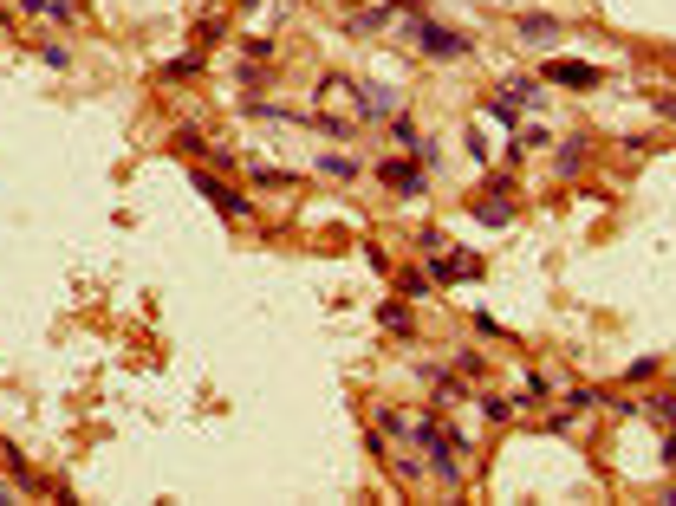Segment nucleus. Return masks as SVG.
I'll list each match as a JSON object with an SVG mask.
<instances>
[{
	"label": "nucleus",
	"mask_w": 676,
	"mask_h": 506,
	"mask_svg": "<svg viewBox=\"0 0 676 506\" xmlns=\"http://www.w3.org/2000/svg\"><path fill=\"white\" fill-rule=\"evenodd\" d=\"M410 39L429 52V59H443V65H449V59H469V52H475V39H469V33H449V26L423 20V13L410 20Z\"/></svg>",
	"instance_id": "1"
},
{
	"label": "nucleus",
	"mask_w": 676,
	"mask_h": 506,
	"mask_svg": "<svg viewBox=\"0 0 676 506\" xmlns=\"http://www.w3.org/2000/svg\"><path fill=\"white\" fill-rule=\"evenodd\" d=\"M423 266H429V279H436V286H449V279H481V260H475V253H449V247L429 253Z\"/></svg>",
	"instance_id": "2"
},
{
	"label": "nucleus",
	"mask_w": 676,
	"mask_h": 506,
	"mask_svg": "<svg viewBox=\"0 0 676 506\" xmlns=\"http://www.w3.org/2000/svg\"><path fill=\"white\" fill-rule=\"evenodd\" d=\"M377 176H384V188H397V195H423V162H410V156H384Z\"/></svg>",
	"instance_id": "3"
},
{
	"label": "nucleus",
	"mask_w": 676,
	"mask_h": 506,
	"mask_svg": "<svg viewBox=\"0 0 676 506\" xmlns=\"http://www.w3.org/2000/svg\"><path fill=\"white\" fill-rule=\"evenodd\" d=\"M189 182H196V188H202V195H208V202L222 208V214H254V202H248V195H234V188H222V182L208 176V169H189Z\"/></svg>",
	"instance_id": "4"
},
{
	"label": "nucleus",
	"mask_w": 676,
	"mask_h": 506,
	"mask_svg": "<svg viewBox=\"0 0 676 506\" xmlns=\"http://www.w3.org/2000/svg\"><path fill=\"white\" fill-rule=\"evenodd\" d=\"M540 78L566 84V92H592V84H599L605 72H599V65H566V59H547V65H540Z\"/></svg>",
	"instance_id": "5"
},
{
	"label": "nucleus",
	"mask_w": 676,
	"mask_h": 506,
	"mask_svg": "<svg viewBox=\"0 0 676 506\" xmlns=\"http://www.w3.org/2000/svg\"><path fill=\"white\" fill-rule=\"evenodd\" d=\"M475 221H481V228H507V221H514L507 182H501V188H488V195H475Z\"/></svg>",
	"instance_id": "6"
},
{
	"label": "nucleus",
	"mask_w": 676,
	"mask_h": 506,
	"mask_svg": "<svg viewBox=\"0 0 676 506\" xmlns=\"http://www.w3.org/2000/svg\"><path fill=\"white\" fill-rule=\"evenodd\" d=\"M358 104H364L358 118H371V124L377 118H397V92H384V84H358Z\"/></svg>",
	"instance_id": "7"
},
{
	"label": "nucleus",
	"mask_w": 676,
	"mask_h": 506,
	"mask_svg": "<svg viewBox=\"0 0 676 506\" xmlns=\"http://www.w3.org/2000/svg\"><path fill=\"white\" fill-rule=\"evenodd\" d=\"M423 455H429V467H436V481H443V487L462 481V474H455V448H449L443 435H429V441H423Z\"/></svg>",
	"instance_id": "8"
},
{
	"label": "nucleus",
	"mask_w": 676,
	"mask_h": 506,
	"mask_svg": "<svg viewBox=\"0 0 676 506\" xmlns=\"http://www.w3.org/2000/svg\"><path fill=\"white\" fill-rule=\"evenodd\" d=\"M521 39L527 46H553L559 39V20L553 13H521Z\"/></svg>",
	"instance_id": "9"
},
{
	"label": "nucleus",
	"mask_w": 676,
	"mask_h": 506,
	"mask_svg": "<svg viewBox=\"0 0 676 506\" xmlns=\"http://www.w3.org/2000/svg\"><path fill=\"white\" fill-rule=\"evenodd\" d=\"M377 318H384L391 337H410L417 331V318H410V305H403V299H384V305H377Z\"/></svg>",
	"instance_id": "10"
},
{
	"label": "nucleus",
	"mask_w": 676,
	"mask_h": 506,
	"mask_svg": "<svg viewBox=\"0 0 676 506\" xmlns=\"http://www.w3.org/2000/svg\"><path fill=\"white\" fill-rule=\"evenodd\" d=\"M319 176H332V182H351V176H358V156H345V150L319 156Z\"/></svg>",
	"instance_id": "11"
},
{
	"label": "nucleus",
	"mask_w": 676,
	"mask_h": 506,
	"mask_svg": "<svg viewBox=\"0 0 676 506\" xmlns=\"http://www.w3.org/2000/svg\"><path fill=\"white\" fill-rule=\"evenodd\" d=\"M585 150H592L585 136H573V144L559 150V162H553V169H559V176H579V169H585Z\"/></svg>",
	"instance_id": "12"
},
{
	"label": "nucleus",
	"mask_w": 676,
	"mask_h": 506,
	"mask_svg": "<svg viewBox=\"0 0 676 506\" xmlns=\"http://www.w3.org/2000/svg\"><path fill=\"white\" fill-rule=\"evenodd\" d=\"M488 118H495L501 130H514V124H521V110H514V98H501V92H495V98H488Z\"/></svg>",
	"instance_id": "13"
},
{
	"label": "nucleus",
	"mask_w": 676,
	"mask_h": 506,
	"mask_svg": "<svg viewBox=\"0 0 676 506\" xmlns=\"http://www.w3.org/2000/svg\"><path fill=\"white\" fill-rule=\"evenodd\" d=\"M436 279H429V266H417V273H403V299H423Z\"/></svg>",
	"instance_id": "14"
},
{
	"label": "nucleus",
	"mask_w": 676,
	"mask_h": 506,
	"mask_svg": "<svg viewBox=\"0 0 676 506\" xmlns=\"http://www.w3.org/2000/svg\"><path fill=\"white\" fill-rule=\"evenodd\" d=\"M196 72H202L196 52H182V59H170V65H163V78H196Z\"/></svg>",
	"instance_id": "15"
},
{
	"label": "nucleus",
	"mask_w": 676,
	"mask_h": 506,
	"mask_svg": "<svg viewBox=\"0 0 676 506\" xmlns=\"http://www.w3.org/2000/svg\"><path fill=\"white\" fill-rule=\"evenodd\" d=\"M521 150H547V130H540V124L521 130V136H514V156H521Z\"/></svg>",
	"instance_id": "16"
},
{
	"label": "nucleus",
	"mask_w": 676,
	"mask_h": 506,
	"mask_svg": "<svg viewBox=\"0 0 676 506\" xmlns=\"http://www.w3.org/2000/svg\"><path fill=\"white\" fill-rule=\"evenodd\" d=\"M391 144H410L417 150V124L410 118H391Z\"/></svg>",
	"instance_id": "17"
},
{
	"label": "nucleus",
	"mask_w": 676,
	"mask_h": 506,
	"mask_svg": "<svg viewBox=\"0 0 676 506\" xmlns=\"http://www.w3.org/2000/svg\"><path fill=\"white\" fill-rule=\"evenodd\" d=\"M651 377H657V357H637L631 371H625V383H651Z\"/></svg>",
	"instance_id": "18"
},
{
	"label": "nucleus",
	"mask_w": 676,
	"mask_h": 506,
	"mask_svg": "<svg viewBox=\"0 0 676 506\" xmlns=\"http://www.w3.org/2000/svg\"><path fill=\"white\" fill-rule=\"evenodd\" d=\"M46 20H59V26H72V20H78V7H72V0H46Z\"/></svg>",
	"instance_id": "19"
},
{
	"label": "nucleus",
	"mask_w": 676,
	"mask_h": 506,
	"mask_svg": "<svg viewBox=\"0 0 676 506\" xmlns=\"http://www.w3.org/2000/svg\"><path fill=\"white\" fill-rule=\"evenodd\" d=\"M651 415H657V422H676V397H657V403H651Z\"/></svg>",
	"instance_id": "20"
},
{
	"label": "nucleus",
	"mask_w": 676,
	"mask_h": 506,
	"mask_svg": "<svg viewBox=\"0 0 676 506\" xmlns=\"http://www.w3.org/2000/svg\"><path fill=\"white\" fill-rule=\"evenodd\" d=\"M657 118H670V124H676V98H657Z\"/></svg>",
	"instance_id": "21"
},
{
	"label": "nucleus",
	"mask_w": 676,
	"mask_h": 506,
	"mask_svg": "<svg viewBox=\"0 0 676 506\" xmlns=\"http://www.w3.org/2000/svg\"><path fill=\"white\" fill-rule=\"evenodd\" d=\"M663 461H670V467H676V429H670V441H663Z\"/></svg>",
	"instance_id": "22"
},
{
	"label": "nucleus",
	"mask_w": 676,
	"mask_h": 506,
	"mask_svg": "<svg viewBox=\"0 0 676 506\" xmlns=\"http://www.w3.org/2000/svg\"><path fill=\"white\" fill-rule=\"evenodd\" d=\"M20 13H46V0H20Z\"/></svg>",
	"instance_id": "23"
},
{
	"label": "nucleus",
	"mask_w": 676,
	"mask_h": 506,
	"mask_svg": "<svg viewBox=\"0 0 676 506\" xmlns=\"http://www.w3.org/2000/svg\"><path fill=\"white\" fill-rule=\"evenodd\" d=\"M241 7H254V0H241Z\"/></svg>",
	"instance_id": "24"
}]
</instances>
